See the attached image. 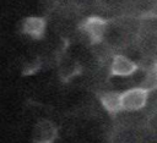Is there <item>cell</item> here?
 Masks as SVG:
<instances>
[{"label":"cell","mask_w":157,"mask_h":143,"mask_svg":"<svg viewBox=\"0 0 157 143\" xmlns=\"http://www.w3.org/2000/svg\"><path fill=\"white\" fill-rule=\"evenodd\" d=\"M150 92L141 87H131L120 92L121 111H137L145 108Z\"/></svg>","instance_id":"cell-1"},{"label":"cell","mask_w":157,"mask_h":143,"mask_svg":"<svg viewBox=\"0 0 157 143\" xmlns=\"http://www.w3.org/2000/svg\"><path fill=\"white\" fill-rule=\"evenodd\" d=\"M83 33L88 37L91 43H102V40L105 37L108 23L105 20L98 16H90L85 20V22L81 26Z\"/></svg>","instance_id":"cell-2"},{"label":"cell","mask_w":157,"mask_h":143,"mask_svg":"<svg viewBox=\"0 0 157 143\" xmlns=\"http://www.w3.org/2000/svg\"><path fill=\"white\" fill-rule=\"evenodd\" d=\"M139 70L137 64L123 54H117L110 61V73L114 77H130Z\"/></svg>","instance_id":"cell-3"},{"label":"cell","mask_w":157,"mask_h":143,"mask_svg":"<svg viewBox=\"0 0 157 143\" xmlns=\"http://www.w3.org/2000/svg\"><path fill=\"white\" fill-rule=\"evenodd\" d=\"M22 31L32 38H40L45 31V21L44 18L37 16L27 17L22 23Z\"/></svg>","instance_id":"cell-4"},{"label":"cell","mask_w":157,"mask_h":143,"mask_svg":"<svg viewBox=\"0 0 157 143\" xmlns=\"http://www.w3.org/2000/svg\"><path fill=\"white\" fill-rule=\"evenodd\" d=\"M56 136V130L54 125L49 121H40L34 130V142L36 143H52Z\"/></svg>","instance_id":"cell-5"},{"label":"cell","mask_w":157,"mask_h":143,"mask_svg":"<svg viewBox=\"0 0 157 143\" xmlns=\"http://www.w3.org/2000/svg\"><path fill=\"white\" fill-rule=\"evenodd\" d=\"M99 100L103 108L112 114L121 111L120 109V92L119 90H109L101 94Z\"/></svg>","instance_id":"cell-6"},{"label":"cell","mask_w":157,"mask_h":143,"mask_svg":"<svg viewBox=\"0 0 157 143\" xmlns=\"http://www.w3.org/2000/svg\"><path fill=\"white\" fill-rule=\"evenodd\" d=\"M152 71H153V73H155V76H156V78H157V57L155 59V62L152 64Z\"/></svg>","instance_id":"cell-7"}]
</instances>
